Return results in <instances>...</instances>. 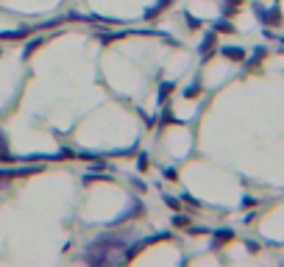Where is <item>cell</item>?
Masks as SVG:
<instances>
[{
	"label": "cell",
	"mask_w": 284,
	"mask_h": 267,
	"mask_svg": "<svg viewBox=\"0 0 284 267\" xmlns=\"http://www.w3.org/2000/svg\"><path fill=\"white\" fill-rule=\"evenodd\" d=\"M198 95H201V86H198V84L187 86V92H184V98H198Z\"/></svg>",
	"instance_id": "1"
},
{
	"label": "cell",
	"mask_w": 284,
	"mask_h": 267,
	"mask_svg": "<svg viewBox=\"0 0 284 267\" xmlns=\"http://www.w3.org/2000/svg\"><path fill=\"white\" fill-rule=\"evenodd\" d=\"M223 53H226L228 59H242V56H245V53H242V50H237V48H226Z\"/></svg>",
	"instance_id": "2"
},
{
	"label": "cell",
	"mask_w": 284,
	"mask_h": 267,
	"mask_svg": "<svg viewBox=\"0 0 284 267\" xmlns=\"http://www.w3.org/2000/svg\"><path fill=\"white\" fill-rule=\"evenodd\" d=\"M170 89H173V84H164L162 86V98H167V95H170Z\"/></svg>",
	"instance_id": "3"
},
{
	"label": "cell",
	"mask_w": 284,
	"mask_h": 267,
	"mask_svg": "<svg viewBox=\"0 0 284 267\" xmlns=\"http://www.w3.org/2000/svg\"><path fill=\"white\" fill-rule=\"evenodd\" d=\"M242 0H228V6H240Z\"/></svg>",
	"instance_id": "4"
}]
</instances>
